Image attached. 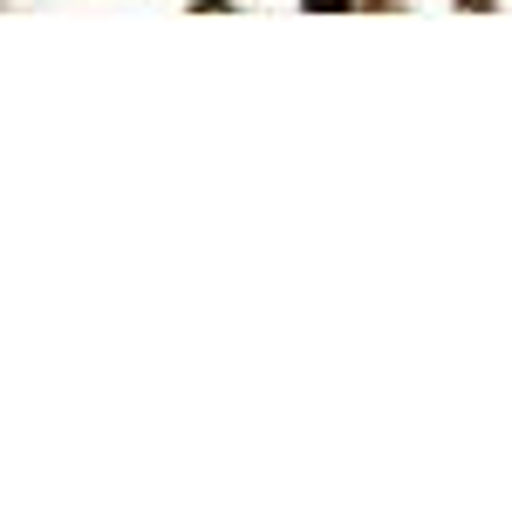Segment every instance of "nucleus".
Segmentation results:
<instances>
[{
  "instance_id": "f257e3e1",
  "label": "nucleus",
  "mask_w": 512,
  "mask_h": 512,
  "mask_svg": "<svg viewBox=\"0 0 512 512\" xmlns=\"http://www.w3.org/2000/svg\"><path fill=\"white\" fill-rule=\"evenodd\" d=\"M328 7H349V0H308V14H328Z\"/></svg>"
}]
</instances>
